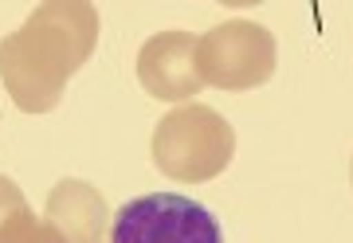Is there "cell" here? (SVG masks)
Segmentation results:
<instances>
[{"label":"cell","mask_w":353,"mask_h":243,"mask_svg":"<svg viewBox=\"0 0 353 243\" xmlns=\"http://www.w3.org/2000/svg\"><path fill=\"white\" fill-rule=\"evenodd\" d=\"M43 220L67 235V243H110V204L94 184L67 177L48 192Z\"/></svg>","instance_id":"8992f818"},{"label":"cell","mask_w":353,"mask_h":243,"mask_svg":"<svg viewBox=\"0 0 353 243\" xmlns=\"http://www.w3.org/2000/svg\"><path fill=\"white\" fill-rule=\"evenodd\" d=\"M99 43V8L87 0H43L20 32L0 39V83L24 114L59 106L67 78Z\"/></svg>","instance_id":"6da1fadb"},{"label":"cell","mask_w":353,"mask_h":243,"mask_svg":"<svg viewBox=\"0 0 353 243\" xmlns=\"http://www.w3.org/2000/svg\"><path fill=\"white\" fill-rule=\"evenodd\" d=\"M150 149H153V165L161 169L169 180L204 184V180L220 177L232 165L236 129L212 106L185 103V106H173L157 122Z\"/></svg>","instance_id":"7a4b0ae2"},{"label":"cell","mask_w":353,"mask_h":243,"mask_svg":"<svg viewBox=\"0 0 353 243\" xmlns=\"http://www.w3.org/2000/svg\"><path fill=\"white\" fill-rule=\"evenodd\" d=\"M279 43L255 20H224L196 47V71L216 90H255L275 75Z\"/></svg>","instance_id":"3957f363"},{"label":"cell","mask_w":353,"mask_h":243,"mask_svg":"<svg viewBox=\"0 0 353 243\" xmlns=\"http://www.w3.org/2000/svg\"><path fill=\"white\" fill-rule=\"evenodd\" d=\"M0 243H67V235L51 220H39L32 216V208H24L0 228Z\"/></svg>","instance_id":"52a82bcc"},{"label":"cell","mask_w":353,"mask_h":243,"mask_svg":"<svg viewBox=\"0 0 353 243\" xmlns=\"http://www.w3.org/2000/svg\"><path fill=\"white\" fill-rule=\"evenodd\" d=\"M196 47L201 36L192 32H161L145 39L138 52V83L161 103H185L204 87L196 71Z\"/></svg>","instance_id":"5b68a950"},{"label":"cell","mask_w":353,"mask_h":243,"mask_svg":"<svg viewBox=\"0 0 353 243\" xmlns=\"http://www.w3.org/2000/svg\"><path fill=\"white\" fill-rule=\"evenodd\" d=\"M350 180H353V169H350Z\"/></svg>","instance_id":"9c48e42d"},{"label":"cell","mask_w":353,"mask_h":243,"mask_svg":"<svg viewBox=\"0 0 353 243\" xmlns=\"http://www.w3.org/2000/svg\"><path fill=\"white\" fill-rule=\"evenodd\" d=\"M110 243H224V231L201 200L181 192H145L118 208Z\"/></svg>","instance_id":"277c9868"},{"label":"cell","mask_w":353,"mask_h":243,"mask_svg":"<svg viewBox=\"0 0 353 243\" xmlns=\"http://www.w3.org/2000/svg\"><path fill=\"white\" fill-rule=\"evenodd\" d=\"M24 208H28V200H24V192H20V184L0 173V228H4L16 212H24Z\"/></svg>","instance_id":"ba28073f"}]
</instances>
